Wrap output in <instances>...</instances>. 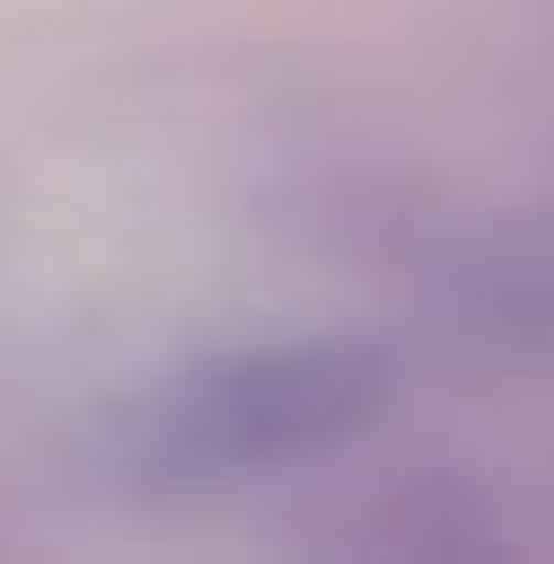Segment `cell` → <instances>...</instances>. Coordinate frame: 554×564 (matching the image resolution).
Listing matches in <instances>:
<instances>
[{
    "label": "cell",
    "mask_w": 554,
    "mask_h": 564,
    "mask_svg": "<svg viewBox=\"0 0 554 564\" xmlns=\"http://www.w3.org/2000/svg\"><path fill=\"white\" fill-rule=\"evenodd\" d=\"M388 408V356L377 345H262L220 356L199 377L157 387L137 408V449L157 470H293L346 449Z\"/></svg>",
    "instance_id": "cell-1"
}]
</instances>
